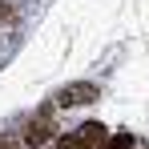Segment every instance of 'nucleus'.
Masks as SVG:
<instances>
[{
  "label": "nucleus",
  "mask_w": 149,
  "mask_h": 149,
  "mask_svg": "<svg viewBox=\"0 0 149 149\" xmlns=\"http://www.w3.org/2000/svg\"><path fill=\"white\" fill-rule=\"evenodd\" d=\"M52 129H56V121H52V109H45L40 117H32V121H28V129H24V141L36 149V145H45V141L52 137Z\"/></svg>",
  "instance_id": "obj_2"
},
{
  "label": "nucleus",
  "mask_w": 149,
  "mask_h": 149,
  "mask_svg": "<svg viewBox=\"0 0 149 149\" xmlns=\"http://www.w3.org/2000/svg\"><path fill=\"white\" fill-rule=\"evenodd\" d=\"M8 20H12V12H8V4L0 0V24H8Z\"/></svg>",
  "instance_id": "obj_4"
},
{
  "label": "nucleus",
  "mask_w": 149,
  "mask_h": 149,
  "mask_svg": "<svg viewBox=\"0 0 149 149\" xmlns=\"http://www.w3.org/2000/svg\"><path fill=\"white\" fill-rule=\"evenodd\" d=\"M105 145H109V129L101 121H85L56 141V149H105Z\"/></svg>",
  "instance_id": "obj_1"
},
{
  "label": "nucleus",
  "mask_w": 149,
  "mask_h": 149,
  "mask_svg": "<svg viewBox=\"0 0 149 149\" xmlns=\"http://www.w3.org/2000/svg\"><path fill=\"white\" fill-rule=\"evenodd\" d=\"M89 101H97V85H69L61 89L56 105H89Z\"/></svg>",
  "instance_id": "obj_3"
},
{
  "label": "nucleus",
  "mask_w": 149,
  "mask_h": 149,
  "mask_svg": "<svg viewBox=\"0 0 149 149\" xmlns=\"http://www.w3.org/2000/svg\"><path fill=\"white\" fill-rule=\"evenodd\" d=\"M0 149H4V141H0Z\"/></svg>",
  "instance_id": "obj_5"
}]
</instances>
